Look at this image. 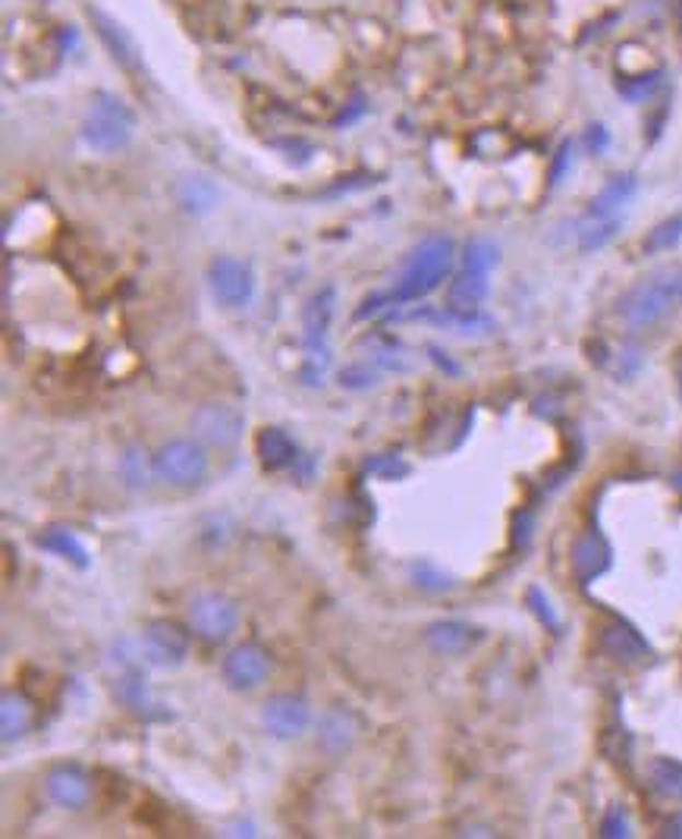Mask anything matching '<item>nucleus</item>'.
Returning a JSON list of instances; mask_svg holds the SVG:
<instances>
[{
	"mask_svg": "<svg viewBox=\"0 0 682 839\" xmlns=\"http://www.w3.org/2000/svg\"><path fill=\"white\" fill-rule=\"evenodd\" d=\"M453 255H456V249H453L450 237H443V233L425 237L406 255L396 284L384 289V292H371L368 299H362V306L356 309V321L374 318V314H381L384 309H393V306H409V302L425 299L428 292H435L443 284V277L450 274Z\"/></svg>",
	"mask_w": 682,
	"mask_h": 839,
	"instance_id": "1",
	"label": "nucleus"
},
{
	"mask_svg": "<svg viewBox=\"0 0 682 839\" xmlns=\"http://www.w3.org/2000/svg\"><path fill=\"white\" fill-rule=\"evenodd\" d=\"M337 312V289L321 287L312 292L302 312V340H305V361H302V384L321 387L324 371L331 365V349H327V331Z\"/></svg>",
	"mask_w": 682,
	"mask_h": 839,
	"instance_id": "2",
	"label": "nucleus"
},
{
	"mask_svg": "<svg viewBox=\"0 0 682 839\" xmlns=\"http://www.w3.org/2000/svg\"><path fill=\"white\" fill-rule=\"evenodd\" d=\"M132 129H136V117L120 97L111 95V92H97L85 120H82V142L92 151L114 154L129 145Z\"/></svg>",
	"mask_w": 682,
	"mask_h": 839,
	"instance_id": "3",
	"label": "nucleus"
},
{
	"mask_svg": "<svg viewBox=\"0 0 682 839\" xmlns=\"http://www.w3.org/2000/svg\"><path fill=\"white\" fill-rule=\"evenodd\" d=\"M677 274L673 271H663V274H651L645 280H638L623 299H620V318L626 327L633 331H648L660 324L673 302H677Z\"/></svg>",
	"mask_w": 682,
	"mask_h": 839,
	"instance_id": "4",
	"label": "nucleus"
},
{
	"mask_svg": "<svg viewBox=\"0 0 682 839\" xmlns=\"http://www.w3.org/2000/svg\"><path fill=\"white\" fill-rule=\"evenodd\" d=\"M151 472L171 487H193L208 475V453L195 440H171L158 450Z\"/></svg>",
	"mask_w": 682,
	"mask_h": 839,
	"instance_id": "5",
	"label": "nucleus"
},
{
	"mask_svg": "<svg viewBox=\"0 0 682 839\" xmlns=\"http://www.w3.org/2000/svg\"><path fill=\"white\" fill-rule=\"evenodd\" d=\"M208 287L223 309H245L255 299L258 280H255V271L248 262L233 258V255H220L208 264Z\"/></svg>",
	"mask_w": 682,
	"mask_h": 839,
	"instance_id": "6",
	"label": "nucleus"
},
{
	"mask_svg": "<svg viewBox=\"0 0 682 839\" xmlns=\"http://www.w3.org/2000/svg\"><path fill=\"white\" fill-rule=\"evenodd\" d=\"M189 625L205 642H223L240 625V607H236V600L220 595V591L195 595L189 600Z\"/></svg>",
	"mask_w": 682,
	"mask_h": 839,
	"instance_id": "7",
	"label": "nucleus"
},
{
	"mask_svg": "<svg viewBox=\"0 0 682 839\" xmlns=\"http://www.w3.org/2000/svg\"><path fill=\"white\" fill-rule=\"evenodd\" d=\"M117 664H120V673L114 676V696L120 698L123 708H129L136 717L142 720L167 717V711H161V704L148 692L146 673L136 664V657H132V654H120Z\"/></svg>",
	"mask_w": 682,
	"mask_h": 839,
	"instance_id": "8",
	"label": "nucleus"
},
{
	"mask_svg": "<svg viewBox=\"0 0 682 839\" xmlns=\"http://www.w3.org/2000/svg\"><path fill=\"white\" fill-rule=\"evenodd\" d=\"M243 412L236 406H227V403H208L193 415L195 437L208 447H218V450L233 447L243 437Z\"/></svg>",
	"mask_w": 682,
	"mask_h": 839,
	"instance_id": "9",
	"label": "nucleus"
},
{
	"mask_svg": "<svg viewBox=\"0 0 682 839\" xmlns=\"http://www.w3.org/2000/svg\"><path fill=\"white\" fill-rule=\"evenodd\" d=\"M142 651H146L148 664L164 667V670H176L189 657V632H183L171 620H154L142 632Z\"/></svg>",
	"mask_w": 682,
	"mask_h": 839,
	"instance_id": "10",
	"label": "nucleus"
},
{
	"mask_svg": "<svg viewBox=\"0 0 682 839\" xmlns=\"http://www.w3.org/2000/svg\"><path fill=\"white\" fill-rule=\"evenodd\" d=\"M220 670H223V679H227L230 689L248 692V689H255V686H262V682L268 679V651L258 645L233 647V651L223 657V667H220Z\"/></svg>",
	"mask_w": 682,
	"mask_h": 839,
	"instance_id": "11",
	"label": "nucleus"
},
{
	"mask_svg": "<svg viewBox=\"0 0 682 839\" xmlns=\"http://www.w3.org/2000/svg\"><path fill=\"white\" fill-rule=\"evenodd\" d=\"M309 704L302 698L292 696H274L265 701V711H262V723L268 729L274 739H296L309 729Z\"/></svg>",
	"mask_w": 682,
	"mask_h": 839,
	"instance_id": "12",
	"label": "nucleus"
},
{
	"mask_svg": "<svg viewBox=\"0 0 682 839\" xmlns=\"http://www.w3.org/2000/svg\"><path fill=\"white\" fill-rule=\"evenodd\" d=\"M85 16L92 20L95 35L104 42V48L111 50V57L120 64L123 70H139V67H142V54H139L136 42L126 35V28H123L120 23H114V20H111L104 10H97V7H89Z\"/></svg>",
	"mask_w": 682,
	"mask_h": 839,
	"instance_id": "13",
	"label": "nucleus"
},
{
	"mask_svg": "<svg viewBox=\"0 0 682 839\" xmlns=\"http://www.w3.org/2000/svg\"><path fill=\"white\" fill-rule=\"evenodd\" d=\"M45 790H48L50 802H57L60 808L79 812V808H85V802L92 795V783L73 765H60V768H54L45 777Z\"/></svg>",
	"mask_w": 682,
	"mask_h": 839,
	"instance_id": "14",
	"label": "nucleus"
},
{
	"mask_svg": "<svg viewBox=\"0 0 682 839\" xmlns=\"http://www.w3.org/2000/svg\"><path fill=\"white\" fill-rule=\"evenodd\" d=\"M487 277L485 271L463 267L453 284L447 289V312L450 314H478L482 302L487 299Z\"/></svg>",
	"mask_w": 682,
	"mask_h": 839,
	"instance_id": "15",
	"label": "nucleus"
},
{
	"mask_svg": "<svg viewBox=\"0 0 682 839\" xmlns=\"http://www.w3.org/2000/svg\"><path fill=\"white\" fill-rule=\"evenodd\" d=\"M613 563V551L610 544L598 535V531H585L582 538L573 548V570L582 585H591L594 578H601Z\"/></svg>",
	"mask_w": 682,
	"mask_h": 839,
	"instance_id": "16",
	"label": "nucleus"
},
{
	"mask_svg": "<svg viewBox=\"0 0 682 839\" xmlns=\"http://www.w3.org/2000/svg\"><path fill=\"white\" fill-rule=\"evenodd\" d=\"M601 647H604L608 657L620 660V664H641V660H648V654H651L648 642L635 632L633 625L626 623L608 625V629L601 632Z\"/></svg>",
	"mask_w": 682,
	"mask_h": 839,
	"instance_id": "17",
	"label": "nucleus"
},
{
	"mask_svg": "<svg viewBox=\"0 0 682 839\" xmlns=\"http://www.w3.org/2000/svg\"><path fill=\"white\" fill-rule=\"evenodd\" d=\"M255 450H258V459L262 466L270 469V472H280V469H292L302 456H299V447L292 440L290 434L284 428H265L255 440Z\"/></svg>",
	"mask_w": 682,
	"mask_h": 839,
	"instance_id": "18",
	"label": "nucleus"
},
{
	"mask_svg": "<svg viewBox=\"0 0 682 839\" xmlns=\"http://www.w3.org/2000/svg\"><path fill=\"white\" fill-rule=\"evenodd\" d=\"M638 193V180L635 173H616L613 180H608L601 186V193L591 198L588 205V217H613L623 205H629Z\"/></svg>",
	"mask_w": 682,
	"mask_h": 839,
	"instance_id": "19",
	"label": "nucleus"
},
{
	"mask_svg": "<svg viewBox=\"0 0 682 839\" xmlns=\"http://www.w3.org/2000/svg\"><path fill=\"white\" fill-rule=\"evenodd\" d=\"M478 639V629H472L463 620H438L425 629V642L438 654H460Z\"/></svg>",
	"mask_w": 682,
	"mask_h": 839,
	"instance_id": "20",
	"label": "nucleus"
},
{
	"mask_svg": "<svg viewBox=\"0 0 682 839\" xmlns=\"http://www.w3.org/2000/svg\"><path fill=\"white\" fill-rule=\"evenodd\" d=\"M35 544H38L42 551L54 553V556H60V560H67V563H73L76 570H89V566H92V553H89V548L76 538L70 528H48V531H42V535L35 538Z\"/></svg>",
	"mask_w": 682,
	"mask_h": 839,
	"instance_id": "21",
	"label": "nucleus"
},
{
	"mask_svg": "<svg viewBox=\"0 0 682 839\" xmlns=\"http://www.w3.org/2000/svg\"><path fill=\"white\" fill-rule=\"evenodd\" d=\"M352 739H356V723H352V717L346 711H331L327 717L321 720V726H317V743L331 755L346 751L352 745Z\"/></svg>",
	"mask_w": 682,
	"mask_h": 839,
	"instance_id": "22",
	"label": "nucleus"
},
{
	"mask_svg": "<svg viewBox=\"0 0 682 839\" xmlns=\"http://www.w3.org/2000/svg\"><path fill=\"white\" fill-rule=\"evenodd\" d=\"M28 723H32V704L20 692H7L3 701H0V733H3V743L20 739L28 729Z\"/></svg>",
	"mask_w": 682,
	"mask_h": 839,
	"instance_id": "23",
	"label": "nucleus"
},
{
	"mask_svg": "<svg viewBox=\"0 0 682 839\" xmlns=\"http://www.w3.org/2000/svg\"><path fill=\"white\" fill-rule=\"evenodd\" d=\"M648 777H651V790L658 792L660 798L682 802V761H677V758H655L651 768H648Z\"/></svg>",
	"mask_w": 682,
	"mask_h": 839,
	"instance_id": "24",
	"label": "nucleus"
},
{
	"mask_svg": "<svg viewBox=\"0 0 682 839\" xmlns=\"http://www.w3.org/2000/svg\"><path fill=\"white\" fill-rule=\"evenodd\" d=\"M409 578H413L415 588H421L428 595H443V591H450L456 585L453 576H447L438 563H431V560H413L409 563Z\"/></svg>",
	"mask_w": 682,
	"mask_h": 839,
	"instance_id": "25",
	"label": "nucleus"
},
{
	"mask_svg": "<svg viewBox=\"0 0 682 839\" xmlns=\"http://www.w3.org/2000/svg\"><path fill=\"white\" fill-rule=\"evenodd\" d=\"M180 202H183L186 211L205 215V211H211V208L218 205V189H215L208 180H201V176H189V180L180 186Z\"/></svg>",
	"mask_w": 682,
	"mask_h": 839,
	"instance_id": "26",
	"label": "nucleus"
},
{
	"mask_svg": "<svg viewBox=\"0 0 682 839\" xmlns=\"http://www.w3.org/2000/svg\"><path fill=\"white\" fill-rule=\"evenodd\" d=\"M620 233V217H591L579 230V249L582 252H598L604 249L613 237Z\"/></svg>",
	"mask_w": 682,
	"mask_h": 839,
	"instance_id": "27",
	"label": "nucleus"
},
{
	"mask_svg": "<svg viewBox=\"0 0 682 839\" xmlns=\"http://www.w3.org/2000/svg\"><path fill=\"white\" fill-rule=\"evenodd\" d=\"M413 472V466L396 453H378L366 459L362 466V479H384V481H400L406 479Z\"/></svg>",
	"mask_w": 682,
	"mask_h": 839,
	"instance_id": "28",
	"label": "nucleus"
},
{
	"mask_svg": "<svg viewBox=\"0 0 682 839\" xmlns=\"http://www.w3.org/2000/svg\"><path fill=\"white\" fill-rule=\"evenodd\" d=\"M682 242V215L660 220L658 227L645 237V252H670Z\"/></svg>",
	"mask_w": 682,
	"mask_h": 839,
	"instance_id": "29",
	"label": "nucleus"
},
{
	"mask_svg": "<svg viewBox=\"0 0 682 839\" xmlns=\"http://www.w3.org/2000/svg\"><path fill=\"white\" fill-rule=\"evenodd\" d=\"M497 262H500V249H497V242L485 240V237L465 242L463 267H475V271H485V274H490V271L497 267Z\"/></svg>",
	"mask_w": 682,
	"mask_h": 839,
	"instance_id": "30",
	"label": "nucleus"
},
{
	"mask_svg": "<svg viewBox=\"0 0 682 839\" xmlns=\"http://www.w3.org/2000/svg\"><path fill=\"white\" fill-rule=\"evenodd\" d=\"M120 475L132 491H142L148 484V462L139 447H129L120 459Z\"/></svg>",
	"mask_w": 682,
	"mask_h": 839,
	"instance_id": "31",
	"label": "nucleus"
},
{
	"mask_svg": "<svg viewBox=\"0 0 682 839\" xmlns=\"http://www.w3.org/2000/svg\"><path fill=\"white\" fill-rule=\"evenodd\" d=\"M660 85V72H645V76H629V79H620V95L633 104H641L648 97L655 95V89Z\"/></svg>",
	"mask_w": 682,
	"mask_h": 839,
	"instance_id": "32",
	"label": "nucleus"
},
{
	"mask_svg": "<svg viewBox=\"0 0 682 839\" xmlns=\"http://www.w3.org/2000/svg\"><path fill=\"white\" fill-rule=\"evenodd\" d=\"M340 384L346 390H368V387L378 384V371L368 368V361H352L340 371Z\"/></svg>",
	"mask_w": 682,
	"mask_h": 839,
	"instance_id": "33",
	"label": "nucleus"
},
{
	"mask_svg": "<svg viewBox=\"0 0 682 839\" xmlns=\"http://www.w3.org/2000/svg\"><path fill=\"white\" fill-rule=\"evenodd\" d=\"M525 600H529L532 613H535L537 620L547 625V629H560V620H557V613H554V604H551V598H547L541 588H529Z\"/></svg>",
	"mask_w": 682,
	"mask_h": 839,
	"instance_id": "34",
	"label": "nucleus"
},
{
	"mask_svg": "<svg viewBox=\"0 0 682 839\" xmlns=\"http://www.w3.org/2000/svg\"><path fill=\"white\" fill-rule=\"evenodd\" d=\"M601 837H608V839L629 837V817H626L623 808H610L608 817L601 820Z\"/></svg>",
	"mask_w": 682,
	"mask_h": 839,
	"instance_id": "35",
	"label": "nucleus"
},
{
	"mask_svg": "<svg viewBox=\"0 0 682 839\" xmlns=\"http://www.w3.org/2000/svg\"><path fill=\"white\" fill-rule=\"evenodd\" d=\"M573 168V142H563L554 154V168H551V186H560L566 170Z\"/></svg>",
	"mask_w": 682,
	"mask_h": 839,
	"instance_id": "36",
	"label": "nucleus"
},
{
	"mask_svg": "<svg viewBox=\"0 0 682 839\" xmlns=\"http://www.w3.org/2000/svg\"><path fill=\"white\" fill-rule=\"evenodd\" d=\"M585 145H588V151H591V154H604L610 145L608 126H601V123L588 126V133H585Z\"/></svg>",
	"mask_w": 682,
	"mask_h": 839,
	"instance_id": "37",
	"label": "nucleus"
},
{
	"mask_svg": "<svg viewBox=\"0 0 682 839\" xmlns=\"http://www.w3.org/2000/svg\"><path fill=\"white\" fill-rule=\"evenodd\" d=\"M532 513H516V519H512V541H516V548H525L529 544V538H532Z\"/></svg>",
	"mask_w": 682,
	"mask_h": 839,
	"instance_id": "38",
	"label": "nucleus"
},
{
	"mask_svg": "<svg viewBox=\"0 0 682 839\" xmlns=\"http://www.w3.org/2000/svg\"><path fill=\"white\" fill-rule=\"evenodd\" d=\"M638 365H641V356H638L635 349H626V353H620V365H616V378H633L635 371H638Z\"/></svg>",
	"mask_w": 682,
	"mask_h": 839,
	"instance_id": "39",
	"label": "nucleus"
},
{
	"mask_svg": "<svg viewBox=\"0 0 682 839\" xmlns=\"http://www.w3.org/2000/svg\"><path fill=\"white\" fill-rule=\"evenodd\" d=\"M428 353H431V359L438 361V365H440V368H443V371H450V375H460V365H453V361L447 359V356H443V353H440L438 346H431V349H428Z\"/></svg>",
	"mask_w": 682,
	"mask_h": 839,
	"instance_id": "40",
	"label": "nucleus"
},
{
	"mask_svg": "<svg viewBox=\"0 0 682 839\" xmlns=\"http://www.w3.org/2000/svg\"><path fill=\"white\" fill-rule=\"evenodd\" d=\"M663 837H680L682 839V815L670 817L667 827H663Z\"/></svg>",
	"mask_w": 682,
	"mask_h": 839,
	"instance_id": "41",
	"label": "nucleus"
},
{
	"mask_svg": "<svg viewBox=\"0 0 682 839\" xmlns=\"http://www.w3.org/2000/svg\"><path fill=\"white\" fill-rule=\"evenodd\" d=\"M677 274V296H680V302H682V271H673Z\"/></svg>",
	"mask_w": 682,
	"mask_h": 839,
	"instance_id": "42",
	"label": "nucleus"
},
{
	"mask_svg": "<svg viewBox=\"0 0 682 839\" xmlns=\"http://www.w3.org/2000/svg\"><path fill=\"white\" fill-rule=\"evenodd\" d=\"M673 487H677V491H680V494H682V469H680V472H677V475H673Z\"/></svg>",
	"mask_w": 682,
	"mask_h": 839,
	"instance_id": "43",
	"label": "nucleus"
},
{
	"mask_svg": "<svg viewBox=\"0 0 682 839\" xmlns=\"http://www.w3.org/2000/svg\"><path fill=\"white\" fill-rule=\"evenodd\" d=\"M677 384H680V400H682V368H680V375H677Z\"/></svg>",
	"mask_w": 682,
	"mask_h": 839,
	"instance_id": "44",
	"label": "nucleus"
}]
</instances>
